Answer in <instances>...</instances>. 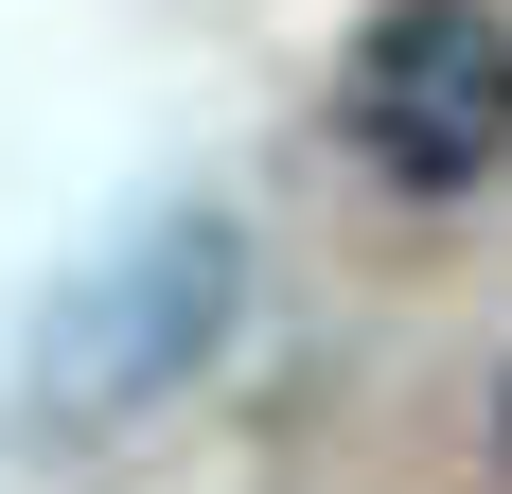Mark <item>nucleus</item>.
I'll return each instance as SVG.
<instances>
[{"label": "nucleus", "mask_w": 512, "mask_h": 494, "mask_svg": "<svg viewBox=\"0 0 512 494\" xmlns=\"http://www.w3.org/2000/svg\"><path fill=\"white\" fill-rule=\"evenodd\" d=\"M230 283H248L230 212H142V230H124V247L89 265V283H71V300L36 318V336H18V424L89 442V424L159 406V389H177V371H195L212 336H230Z\"/></svg>", "instance_id": "obj_1"}, {"label": "nucleus", "mask_w": 512, "mask_h": 494, "mask_svg": "<svg viewBox=\"0 0 512 494\" xmlns=\"http://www.w3.org/2000/svg\"><path fill=\"white\" fill-rule=\"evenodd\" d=\"M336 124L389 195H477L512 159V18L495 0H389L336 71Z\"/></svg>", "instance_id": "obj_2"}, {"label": "nucleus", "mask_w": 512, "mask_h": 494, "mask_svg": "<svg viewBox=\"0 0 512 494\" xmlns=\"http://www.w3.org/2000/svg\"><path fill=\"white\" fill-rule=\"evenodd\" d=\"M495 424H512V406H495Z\"/></svg>", "instance_id": "obj_3"}]
</instances>
